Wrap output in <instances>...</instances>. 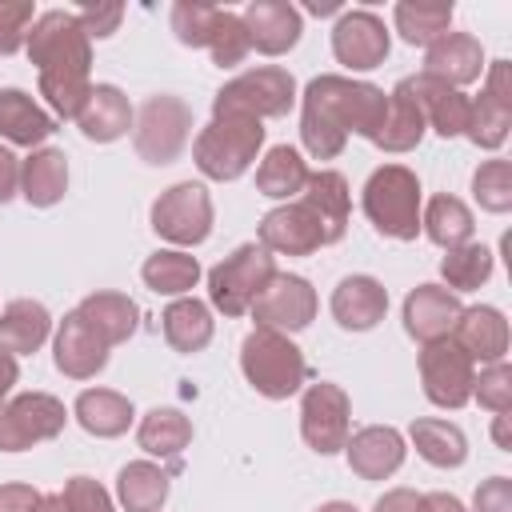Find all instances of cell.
I'll use <instances>...</instances> for the list:
<instances>
[{
    "instance_id": "obj_1",
    "label": "cell",
    "mask_w": 512,
    "mask_h": 512,
    "mask_svg": "<svg viewBox=\"0 0 512 512\" xmlns=\"http://www.w3.org/2000/svg\"><path fill=\"white\" fill-rule=\"evenodd\" d=\"M388 112V92L352 76H316L300 100V140L312 160H336L348 136L376 140Z\"/></svg>"
},
{
    "instance_id": "obj_2",
    "label": "cell",
    "mask_w": 512,
    "mask_h": 512,
    "mask_svg": "<svg viewBox=\"0 0 512 512\" xmlns=\"http://www.w3.org/2000/svg\"><path fill=\"white\" fill-rule=\"evenodd\" d=\"M24 52L40 72V96L48 100V108L60 120H76L92 92V84H88L92 40L80 28L76 12H64V8L40 12L36 24L28 28Z\"/></svg>"
},
{
    "instance_id": "obj_3",
    "label": "cell",
    "mask_w": 512,
    "mask_h": 512,
    "mask_svg": "<svg viewBox=\"0 0 512 512\" xmlns=\"http://www.w3.org/2000/svg\"><path fill=\"white\" fill-rule=\"evenodd\" d=\"M264 148V124L252 116H212L196 140H192V160L208 180H240Z\"/></svg>"
},
{
    "instance_id": "obj_4",
    "label": "cell",
    "mask_w": 512,
    "mask_h": 512,
    "mask_svg": "<svg viewBox=\"0 0 512 512\" xmlns=\"http://www.w3.org/2000/svg\"><path fill=\"white\" fill-rule=\"evenodd\" d=\"M240 372H244V380L264 400H288L308 380L304 352L292 344V336L268 332V328H252L244 336V344H240Z\"/></svg>"
},
{
    "instance_id": "obj_5",
    "label": "cell",
    "mask_w": 512,
    "mask_h": 512,
    "mask_svg": "<svg viewBox=\"0 0 512 512\" xmlns=\"http://www.w3.org/2000/svg\"><path fill=\"white\" fill-rule=\"evenodd\" d=\"M364 216L388 240L420 236V180L404 164H384L364 184Z\"/></svg>"
},
{
    "instance_id": "obj_6",
    "label": "cell",
    "mask_w": 512,
    "mask_h": 512,
    "mask_svg": "<svg viewBox=\"0 0 512 512\" xmlns=\"http://www.w3.org/2000/svg\"><path fill=\"white\" fill-rule=\"evenodd\" d=\"M296 104V80L288 68L276 64H260L240 72L236 80H228L216 96H212V116H252V120H268V116H284Z\"/></svg>"
},
{
    "instance_id": "obj_7",
    "label": "cell",
    "mask_w": 512,
    "mask_h": 512,
    "mask_svg": "<svg viewBox=\"0 0 512 512\" xmlns=\"http://www.w3.org/2000/svg\"><path fill=\"white\" fill-rule=\"evenodd\" d=\"M272 276H276L272 252L260 244H240L208 272V304L224 316H244Z\"/></svg>"
},
{
    "instance_id": "obj_8",
    "label": "cell",
    "mask_w": 512,
    "mask_h": 512,
    "mask_svg": "<svg viewBox=\"0 0 512 512\" xmlns=\"http://www.w3.org/2000/svg\"><path fill=\"white\" fill-rule=\"evenodd\" d=\"M192 136V108L180 96H148L132 116V144L148 164H172Z\"/></svg>"
},
{
    "instance_id": "obj_9",
    "label": "cell",
    "mask_w": 512,
    "mask_h": 512,
    "mask_svg": "<svg viewBox=\"0 0 512 512\" xmlns=\"http://www.w3.org/2000/svg\"><path fill=\"white\" fill-rule=\"evenodd\" d=\"M152 232L176 248H196L212 232V196L204 184L180 180L152 204Z\"/></svg>"
},
{
    "instance_id": "obj_10",
    "label": "cell",
    "mask_w": 512,
    "mask_h": 512,
    "mask_svg": "<svg viewBox=\"0 0 512 512\" xmlns=\"http://www.w3.org/2000/svg\"><path fill=\"white\" fill-rule=\"evenodd\" d=\"M64 424V400H56L52 392H20L0 404V452H24L44 440H56Z\"/></svg>"
},
{
    "instance_id": "obj_11",
    "label": "cell",
    "mask_w": 512,
    "mask_h": 512,
    "mask_svg": "<svg viewBox=\"0 0 512 512\" xmlns=\"http://www.w3.org/2000/svg\"><path fill=\"white\" fill-rule=\"evenodd\" d=\"M352 428V400L340 384L332 380H316L304 388V400H300V436L312 452L320 456H332V452H344L348 444V432Z\"/></svg>"
},
{
    "instance_id": "obj_12",
    "label": "cell",
    "mask_w": 512,
    "mask_h": 512,
    "mask_svg": "<svg viewBox=\"0 0 512 512\" xmlns=\"http://www.w3.org/2000/svg\"><path fill=\"white\" fill-rule=\"evenodd\" d=\"M472 380H476V364L452 336L420 348V384L436 408H464L472 400Z\"/></svg>"
},
{
    "instance_id": "obj_13",
    "label": "cell",
    "mask_w": 512,
    "mask_h": 512,
    "mask_svg": "<svg viewBox=\"0 0 512 512\" xmlns=\"http://www.w3.org/2000/svg\"><path fill=\"white\" fill-rule=\"evenodd\" d=\"M252 320L256 328H268V332H304L312 320H316V288L296 276V272H276L264 292L252 300Z\"/></svg>"
},
{
    "instance_id": "obj_14",
    "label": "cell",
    "mask_w": 512,
    "mask_h": 512,
    "mask_svg": "<svg viewBox=\"0 0 512 512\" xmlns=\"http://www.w3.org/2000/svg\"><path fill=\"white\" fill-rule=\"evenodd\" d=\"M508 128H512V64L508 60H492L484 92H480V100H472L464 136L476 148L496 152L508 140Z\"/></svg>"
},
{
    "instance_id": "obj_15",
    "label": "cell",
    "mask_w": 512,
    "mask_h": 512,
    "mask_svg": "<svg viewBox=\"0 0 512 512\" xmlns=\"http://www.w3.org/2000/svg\"><path fill=\"white\" fill-rule=\"evenodd\" d=\"M260 248L276 256H312L316 248H328V236L320 216L308 208V200L296 196L260 220Z\"/></svg>"
},
{
    "instance_id": "obj_16",
    "label": "cell",
    "mask_w": 512,
    "mask_h": 512,
    "mask_svg": "<svg viewBox=\"0 0 512 512\" xmlns=\"http://www.w3.org/2000/svg\"><path fill=\"white\" fill-rule=\"evenodd\" d=\"M388 48H392L388 28H384V20H380L376 12H368V8L344 12V16L336 20V28H332V56H336L344 68H352V72L380 68V64L388 60Z\"/></svg>"
},
{
    "instance_id": "obj_17",
    "label": "cell",
    "mask_w": 512,
    "mask_h": 512,
    "mask_svg": "<svg viewBox=\"0 0 512 512\" xmlns=\"http://www.w3.org/2000/svg\"><path fill=\"white\" fill-rule=\"evenodd\" d=\"M52 356H56V368L68 380H92L108 364V344H104V336L80 312H68L60 320V328H56Z\"/></svg>"
},
{
    "instance_id": "obj_18",
    "label": "cell",
    "mask_w": 512,
    "mask_h": 512,
    "mask_svg": "<svg viewBox=\"0 0 512 512\" xmlns=\"http://www.w3.org/2000/svg\"><path fill=\"white\" fill-rule=\"evenodd\" d=\"M460 312H464L460 296L448 292V288H440V284H416L404 296V328L420 344H432V340L452 336Z\"/></svg>"
},
{
    "instance_id": "obj_19",
    "label": "cell",
    "mask_w": 512,
    "mask_h": 512,
    "mask_svg": "<svg viewBox=\"0 0 512 512\" xmlns=\"http://www.w3.org/2000/svg\"><path fill=\"white\" fill-rule=\"evenodd\" d=\"M400 84H404L408 96L416 100L424 124H432L444 140L464 136L472 100H468L460 88H452V84H444V80H436V76H424V72H420V76H408V80H400Z\"/></svg>"
},
{
    "instance_id": "obj_20",
    "label": "cell",
    "mask_w": 512,
    "mask_h": 512,
    "mask_svg": "<svg viewBox=\"0 0 512 512\" xmlns=\"http://www.w3.org/2000/svg\"><path fill=\"white\" fill-rule=\"evenodd\" d=\"M244 28H248V44L264 56H284L296 48L304 24H300V8L288 0H252L244 8Z\"/></svg>"
},
{
    "instance_id": "obj_21",
    "label": "cell",
    "mask_w": 512,
    "mask_h": 512,
    "mask_svg": "<svg viewBox=\"0 0 512 512\" xmlns=\"http://www.w3.org/2000/svg\"><path fill=\"white\" fill-rule=\"evenodd\" d=\"M404 436L388 424H368L360 432L348 436L344 444V456H348V468L360 476V480H388L400 464H404Z\"/></svg>"
},
{
    "instance_id": "obj_22",
    "label": "cell",
    "mask_w": 512,
    "mask_h": 512,
    "mask_svg": "<svg viewBox=\"0 0 512 512\" xmlns=\"http://www.w3.org/2000/svg\"><path fill=\"white\" fill-rule=\"evenodd\" d=\"M384 312H388V292H384V284L376 276H360V272L344 276L336 284V292H332V316L348 332L376 328L384 320Z\"/></svg>"
},
{
    "instance_id": "obj_23",
    "label": "cell",
    "mask_w": 512,
    "mask_h": 512,
    "mask_svg": "<svg viewBox=\"0 0 512 512\" xmlns=\"http://www.w3.org/2000/svg\"><path fill=\"white\" fill-rule=\"evenodd\" d=\"M452 340L468 352V360L476 364H496L508 356V320L500 308L492 304H476V308H464L456 328H452Z\"/></svg>"
},
{
    "instance_id": "obj_24",
    "label": "cell",
    "mask_w": 512,
    "mask_h": 512,
    "mask_svg": "<svg viewBox=\"0 0 512 512\" xmlns=\"http://www.w3.org/2000/svg\"><path fill=\"white\" fill-rule=\"evenodd\" d=\"M480 72H484V48L472 32H444L424 56V76H436L452 88L480 80Z\"/></svg>"
},
{
    "instance_id": "obj_25",
    "label": "cell",
    "mask_w": 512,
    "mask_h": 512,
    "mask_svg": "<svg viewBox=\"0 0 512 512\" xmlns=\"http://www.w3.org/2000/svg\"><path fill=\"white\" fill-rule=\"evenodd\" d=\"M56 132V116L44 112L24 88H0V136L20 148H44Z\"/></svg>"
},
{
    "instance_id": "obj_26",
    "label": "cell",
    "mask_w": 512,
    "mask_h": 512,
    "mask_svg": "<svg viewBox=\"0 0 512 512\" xmlns=\"http://www.w3.org/2000/svg\"><path fill=\"white\" fill-rule=\"evenodd\" d=\"M68 192V160L60 148H32L20 160V196L32 208H52Z\"/></svg>"
},
{
    "instance_id": "obj_27",
    "label": "cell",
    "mask_w": 512,
    "mask_h": 512,
    "mask_svg": "<svg viewBox=\"0 0 512 512\" xmlns=\"http://www.w3.org/2000/svg\"><path fill=\"white\" fill-rule=\"evenodd\" d=\"M76 124H80V132L88 140L112 144V140H120L132 128V104H128V96L116 84H92V92H88Z\"/></svg>"
},
{
    "instance_id": "obj_28",
    "label": "cell",
    "mask_w": 512,
    "mask_h": 512,
    "mask_svg": "<svg viewBox=\"0 0 512 512\" xmlns=\"http://www.w3.org/2000/svg\"><path fill=\"white\" fill-rule=\"evenodd\" d=\"M300 200H308V208L320 216L328 244H340V240H344V232H348V208H352L348 180H344L340 172H332V168L308 172V184H304Z\"/></svg>"
},
{
    "instance_id": "obj_29",
    "label": "cell",
    "mask_w": 512,
    "mask_h": 512,
    "mask_svg": "<svg viewBox=\"0 0 512 512\" xmlns=\"http://www.w3.org/2000/svg\"><path fill=\"white\" fill-rule=\"evenodd\" d=\"M72 416L76 424L88 432V436H100V440H112V436H124L132 428V400L112 392V388H84L72 404Z\"/></svg>"
},
{
    "instance_id": "obj_30",
    "label": "cell",
    "mask_w": 512,
    "mask_h": 512,
    "mask_svg": "<svg viewBox=\"0 0 512 512\" xmlns=\"http://www.w3.org/2000/svg\"><path fill=\"white\" fill-rule=\"evenodd\" d=\"M52 332V316L40 300H12L0 308V348L12 356H32Z\"/></svg>"
},
{
    "instance_id": "obj_31",
    "label": "cell",
    "mask_w": 512,
    "mask_h": 512,
    "mask_svg": "<svg viewBox=\"0 0 512 512\" xmlns=\"http://www.w3.org/2000/svg\"><path fill=\"white\" fill-rule=\"evenodd\" d=\"M160 324H164L168 348H172V352H184V356L208 348L212 328H216V324H212V308H208L204 300H196V296H176V300L164 308Z\"/></svg>"
},
{
    "instance_id": "obj_32",
    "label": "cell",
    "mask_w": 512,
    "mask_h": 512,
    "mask_svg": "<svg viewBox=\"0 0 512 512\" xmlns=\"http://www.w3.org/2000/svg\"><path fill=\"white\" fill-rule=\"evenodd\" d=\"M168 488H172L168 472L152 460H132L116 476V500L128 512H160L168 500Z\"/></svg>"
},
{
    "instance_id": "obj_33",
    "label": "cell",
    "mask_w": 512,
    "mask_h": 512,
    "mask_svg": "<svg viewBox=\"0 0 512 512\" xmlns=\"http://www.w3.org/2000/svg\"><path fill=\"white\" fill-rule=\"evenodd\" d=\"M420 232H424L432 244H440V248L448 252V248H460V244L472 240L476 220H472V212H468V204H464L460 196L440 192V196H432L428 208L420 212Z\"/></svg>"
},
{
    "instance_id": "obj_34",
    "label": "cell",
    "mask_w": 512,
    "mask_h": 512,
    "mask_svg": "<svg viewBox=\"0 0 512 512\" xmlns=\"http://www.w3.org/2000/svg\"><path fill=\"white\" fill-rule=\"evenodd\" d=\"M424 116H420V108H416V100L408 96V88L404 84H396L392 92H388V112H384V124H380V132H376V148H384V152H412L420 140H424Z\"/></svg>"
},
{
    "instance_id": "obj_35",
    "label": "cell",
    "mask_w": 512,
    "mask_h": 512,
    "mask_svg": "<svg viewBox=\"0 0 512 512\" xmlns=\"http://www.w3.org/2000/svg\"><path fill=\"white\" fill-rule=\"evenodd\" d=\"M76 312L104 336L108 348H112V344H124V340L136 332V320H140V308H136L124 292H92V296L80 300Z\"/></svg>"
},
{
    "instance_id": "obj_36",
    "label": "cell",
    "mask_w": 512,
    "mask_h": 512,
    "mask_svg": "<svg viewBox=\"0 0 512 512\" xmlns=\"http://www.w3.org/2000/svg\"><path fill=\"white\" fill-rule=\"evenodd\" d=\"M304 184H308V164H304V156L296 152V148H288V144H276V148H268V156L260 160V168H256V188L268 196V200H296L300 192H304Z\"/></svg>"
},
{
    "instance_id": "obj_37",
    "label": "cell",
    "mask_w": 512,
    "mask_h": 512,
    "mask_svg": "<svg viewBox=\"0 0 512 512\" xmlns=\"http://www.w3.org/2000/svg\"><path fill=\"white\" fill-rule=\"evenodd\" d=\"M136 440L148 456H160V460H172L180 456L188 444H192V420L180 412V408H152L140 428H136Z\"/></svg>"
},
{
    "instance_id": "obj_38",
    "label": "cell",
    "mask_w": 512,
    "mask_h": 512,
    "mask_svg": "<svg viewBox=\"0 0 512 512\" xmlns=\"http://www.w3.org/2000/svg\"><path fill=\"white\" fill-rule=\"evenodd\" d=\"M408 436H412L416 452H420L432 468H460V464L468 460V440H464V432H460L456 424H448V420H432V416L412 420Z\"/></svg>"
},
{
    "instance_id": "obj_39",
    "label": "cell",
    "mask_w": 512,
    "mask_h": 512,
    "mask_svg": "<svg viewBox=\"0 0 512 512\" xmlns=\"http://www.w3.org/2000/svg\"><path fill=\"white\" fill-rule=\"evenodd\" d=\"M392 20H396V32L408 44L432 48L452 24V4H444V0H404V4L392 8Z\"/></svg>"
},
{
    "instance_id": "obj_40",
    "label": "cell",
    "mask_w": 512,
    "mask_h": 512,
    "mask_svg": "<svg viewBox=\"0 0 512 512\" xmlns=\"http://www.w3.org/2000/svg\"><path fill=\"white\" fill-rule=\"evenodd\" d=\"M140 276H144V284H148L152 292H160V296H184V292L196 288L200 264H196V256H188V252H180V248H160V252H152V256L144 260Z\"/></svg>"
},
{
    "instance_id": "obj_41",
    "label": "cell",
    "mask_w": 512,
    "mask_h": 512,
    "mask_svg": "<svg viewBox=\"0 0 512 512\" xmlns=\"http://www.w3.org/2000/svg\"><path fill=\"white\" fill-rule=\"evenodd\" d=\"M492 248L468 240L460 248H448L444 260H440V276H444V288L448 292H472L480 288L488 276H492Z\"/></svg>"
},
{
    "instance_id": "obj_42",
    "label": "cell",
    "mask_w": 512,
    "mask_h": 512,
    "mask_svg": "<svg viewBox=\"0 0 512 512\" xmlns=\"http://www.w3.org/2000/svg\"><path fill=\"white\" fill-rule=\"evenodd\" d=\"M472 196L484 212H508L512 208V164L508 160H484L472 172Z\"/></svg>"
},
{
    "instance_id": "obj_43",
    "label": "cell",
    "mask_w": 512,
    "mask_h": 512,
    "mask_svg": "<svg viewBox=\"0 0 512 512\" xmlns=\"http://www.w3.org/2000/svg\"><path fill=\"white\" fill-rule=\"evenodd\" d=\"M216 20H220L216 4H192V0L172 4V32L188 48H208L212 32H216Z\"/></svg>"
},
{
    "instance_id": "obj_44",
    "label": "cell",
    "mask_w": 512,
    "mask_h": 512,
    "mask_svg": "<svg viewBox=\"0 0 512 512\" xmlns=\"http://www.w3.org/2000/svg\"><path fill=\"white\" fill-rule=\"evenodd\" d=\"M208 52H212V64H216V68H236V64L252 52L248 28H244V20H240L236 12L220 8V20H216V32H212Z\"/></svg>"
},
{
    "instance_id": "obj_45",
    "label": "cell",
    "mask_w": 512,
    "mask_h": 512,
    "mask_svg": "<svg viewBox=\"0 0 512 512\" xmlns=\"http://www.w3.org/2000/svg\"><path fill=\"white\" fill-rule=\"evenodd\" d=\"M472 396H476L480 408H488V412H508V408H512V368H508V360L488 364V368L472 380Z\"/></svg>"
},
{
    "instance_id": "obj_46",
    "label": "cell",
    "mask_w": 512,
    "mask_h": 512,
    "mask_svg": "<svg viewBox=\"0 0 512 512\" xmlns=\"http://www.w3.org/2000/svg\"><path fill=\"white\" fill-rule=\"evenodd\" d=\"M32 24H36V4L32 0H0V56L20 52Z\"/></svg>"
},
{
    "instance_id": "obj_47",
    "label": "cell",
    "mask_w": 512,
    "mask_h": 512,
    "mask_svg": "<svg viewBox=\"0 0 512 512\" xmlns=\"http://www.w3.org/2000/svg\"><path fill=\"white\" fill-rule=\"evenodd\" d=\"M60 496H64L68 512H116V508H112V496H108L92 476H72Z\"/></svg>"
},
{
    "instance_id": "obj_48",
    "label": "cell",
    "mask_w": 512,
    "mask_h": 512,
    "mask_svg": "<svg viewBox=\"0 0 512 512\" xmlns=\"http://www.w3.org/2000/svg\"><path fill=\"white\" fill-rule=\"evenodd\" d=\"M120 16H124V8H120V4H88V8H80V12H76V20H80V28L88 32V40H92V36H96V40L112 36V32H116V24H120Z\"/></svg>"
},
{
    "instance_id": "obj_49",
    "label": "cell",
    "mask_w": 512,
    "mask_h": 512,
    "mask_svg": "<svg viewBox=\"0 0 512 512\" xmlns=\"http://www.w3.org/2000/svg\"><path fill=\"white\" fill-rule=\"evenodd\" d=\"M472 512H512V480L508 476L484 480L472 496Z\"/></svg>"
},
{
    "instance_id": "obj_50",
    "label": "cell",
    "mask_w": 512,
    "mask_h": 512,
    "mask_svg": "<svg viewBox=\"0 0 512 512\" xmlns=\"http://www.w3.org/2000/svg\"><path fill=\"white\" fill-rule=\"evenodd\" d=\"M40 492L32 484H0V512H36Z\"/></svg>"
},
{
    "instance_id": "obj_51",
    "label": "cell",
    "mask_w": 512,
    "mask_h": 512,
    "mask_svg": "<svg viewBox=\"0 0 512 512\" xmlns=\"http://www.w3.org/2000/svg\"><path fill=\"white\" fill-rule=\"evenodd\" d=\"M20 192V160L12 156V148L0 144V204H8Z\"/></svg>"
},
{
    "instance_id": "obj_52",
    "label": "cell",
    "mask_w": 512,
    "mask_h": 512,
    "mask_svg": "<svg viewBox=\"0 0 512 512\" xmlns=\"http://www.w3.org/2000/svg\"><path fill=\"white\" fill-rule=\"evenodd\" d=\"M372 512H420V492H412V488H392V492H384V496L376 500Z\"/></svg>"
},
{
    "instance_id": "obj_53",
    "label": "cell",
    "mask_w": 512,
    "mask_h": 512,
    "mask_svg": "<svg viewBox=\"0 0 512 512\" xmlns=\"http://www.w3.org/2000/svg\"><path fill=\"white\" fill-rule=\"evenodd\" d=\"M420 512H464V504L452 492H424L420 496Z\"/></svg>"
},
{
    "instance_id": "obj_54",
    "label": "cell",
    "mask_w": 512,
    "mask_h": 512,
    "mask_svg": "<svg viewBox=\"0 0 512 512\" xmlns=\"http://www.w3.org/2000/svg\"><path fill=\"white\" fill-rule=\"evenodd\" d=\"M20 380V364H16V356L12 352H4L0 348V404L8 400V392H12V384Z\"/></svg>"
},
{
    "instance_id": "obj_55",
    "label": "cell",
    "mask_w": 512,
    "mask_h": 512,
    "mask_svg": "<svg viewBox=\"0 0 512 512\" xmlns=\"http://www.w3.org/2000/svg\"><path fill=\"white\" fill-rule=\"evenodd\" d=\"M492 436H496V448L512 452V440H508V412H496V428H492Z\"/></svg>"
},
{
    "instance_id": "obj_56",
    "label": "cell",
    "mask_w": 512,
    "mask_h": 512,
    "mask_svg": "<svg viewBox=\"0 0 512 512\" xmlns=\"http://www.w3.org/2000/svg\"><path fill=\"white\" fill-rule=\"evenodd\" d=\"M316 512H360L356 504H348V500H328V504H320Z\"/></svg>"
}]
</instances>
